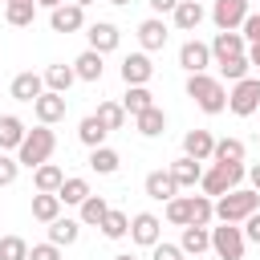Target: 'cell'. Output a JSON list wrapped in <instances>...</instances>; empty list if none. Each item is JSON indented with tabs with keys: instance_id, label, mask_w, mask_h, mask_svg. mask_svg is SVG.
Masks as SVG:
<instances>
[{
	"instance_id": "37",
	"label": "cell",
	"mask_w": 260,
	"mask_h": 260,
	"mask_svg": "<svg viewBox=\"0 0 260 260\" xmlns=\"http://www.w3.org/2000/svg\"><path fill=\"white\" fill-rule=\"evenodd\" d=\"M106 211H110V203H106L102 195H85V199H81V223H102Z\"/></svg>"
},
{
	"instance_id": "26",
	"label": "cell",
	"mask_w": 260,
	"mask_h": 260,
	"mask_svg": "<svg viewBox=\"0 0 260 260\" xmlns=\"http://www.w3.org/2000/svg\"><path fill=\"white\" fill-rule=\"evenodd\" d=\"M154 106V93L146 89V85H126V98H122V110L134 118V114H142V110H150Z\"/></svg>"
},
{
	"instance_id": "48",
	"label": "cell",
	"mask_w": 260,
	"mask_h": 260,
	"mask_svg": "<svg viewBox=\"0 0 260 260\" xmlns=\"http://www.w3.org/2000/svg\"><path fill=\"white\" fill-rule=\"evenodd\" d=\"M248 179H252V191H260V162H256V167H248Z\"/></svg>"
},
{
	"instance_id": "15",
	"label": "cell",
	"mask_w": 260,
	"mask_h": 260,
	"mask_svg": "<svg viewBox=\"0 0 260 260\" xmlns=\"http://www.w3.org/2000/svg\"><path fill=\"white\" fill-rule=\"evenodd\" d=\"M89 49L93 53H110V49H118V28L110 24V20H98V24H89Z\"/></svg>"
},
{
	"instance_id": "13",
	"label": "cell",
	"mask_w": 260,
	"mask_h": 260,
	"mask_svg": "<svg viewBox=\"0 0 260 260\" xmlns=\"http://www.w3.org/2000/svg\"><path fill=\"white\" fill-rule=\"evenodd\" d=\"M45 93V77L41 73H16L12 77V98L16 102H37Z\"/></svg>"
},
{
	"instance_id": "9",
	"label": "cell",
	"mask_w": 260,
	"mask_h": 260,
	"mask_svg": "<svg viewBox=\"0 0 260 260\" xmlns=\"http://www.w3.org/2000/svg\"><path fill=\"white\" fill-rule=\"evenodd\" d=\"M179 65H183L187 73H207V65H211V45L187 41V45L179 49Z\"/></svg>"
},
{
	"instance_id": "8",
	"label": "cell",
	"mask_w": 260,
	"mask_h": 260,
	"mask_svg": "<svg viewBox=\"0 0 260 260\" xmlns=\"http://www.w3.org/2000/svg\"><path fill=\"white\" fill-rule=\"evenodd\" d=\"M49 24H53V32H77L85 24V8L81 4H57L49 12Z\"/></svg>"
},
{
	"instance_id": "19",
	"label": "cell",
	"mask_w": 260,
	"mask_h": 260,
	"mask_svg": "<svg viewBox=\"0 0 260 260\" xmlns=\"http://www.w3.org/2000/svg\"><path fill=\"white\" fill-rule=\"evenodd\" d=\"M77 236H81V219H53L49 223V244H57V248H69V244H77Z\"/></svg>"
},
{
	"instance_id": "38",
	"label": "cell",
	"mask_w": 260,
	"mask_h": 260,
	"mask_svg": "<svg viewBox=\"0 0 260 260\" xmlns=\"http://www.w3.org/2000/svg\"><path fill=\"white\" fill-rule=\"evenodd\" d=\"M98 228H102L110 240H122V236L130 232V215H126V211H106V219H102Z\"/></svg>"
},
{
	"instance_id": "20",
	"label": "cell",
	"mask_w": 260,
	"mask_h": 260,
	"mask_svg": "<svg viewBox=\"0 0 260 260\" xmlns=\"http://www.w3.org/2000/svg\"><path fill=\"white\" fill-rule=\"evenodd\" d=\"M134 126H138V134H142V138H158V134L167 130V114H162L158 106H150V110L134 114Z\"/></svg>"
},
{
	"instance_id": "30",
	"label": "cell",
	"mask_w": 260,
	"mask_h": 260,
	"mask_svg": "<svg viewBox=\"0 0 260 260\" xmlns=\"http://www.w3.org/2000/svg\"><path fill=\"white\" fill-rule=\"evenodd\" d=\"M4 16H8V24L24 28V24H32V16H37V0H4Z\"/></svg>"
},
{
	"instance_id": "3",
	"label": "cell",
	"mask_w": 260,
	"mask_h": 260,
	"mask_svg": "<svg viewBox=\"0 0 260 260\" xmlns=\"http://www.w3.org/2000/svg\"><path fill=\"white\" fill-rule=\"evenodd\" d=\"M252 211H260V191H223L219 203H215V215L219 223H244Z\"/></svg>"
},
{
	"instance_id": "40",
	"label": "cell",
	"mask_w": 260,
	"mask_h": 260,
	"mask_svg": "<svg viewBox=\"0 0 260 260\" xmlns=\"http://www.w3.org/2000/svg\"><path fill=\"white\" fill-rule=\"evenodd\" d=\"M248 65H252V61L240 53V57H228V61H219V73H223L228 81H240V77H248Z\"/></svg>"
},
{
	"instance_id": "39",
	"label": "cell",
	"mask_w": 260,
	"mask_h": 260,
	"mask_svg": "<svg viewBox=\"0 0 260 260\" xmlns=\"http://www.w3.org/2000/svg\"><path fill=\"white\" fill-rule=\"evenodd\" d=\"M0 260H28V244L20 236H0Z\"/></svg>"
},
{
	"instance_id": "12",
	"label": "cell",
	"mask_w": 260,
	"mask_h": 260,
	"mask_svg": "<svg viewBox=\"0 0 260 260\" xmlns=\"http://www.w3.org/2000/svg\"><path fill=\"white\" fill-rule=\"evenodd\" d=\"M150 73H154V65H150L146 53H130V57L122 61V81H126V85H146Z\"/></svg>"
},
{
	"instance_id": "17",
	"label": "cell",
	"mask_w": 260,
	"mask_h": 260,
	"mask_svg": "<svg viewBox=\"0 0 260 260\" xmlns=\"http://www.w3.org/2000/svg\"><path fill=\"white\" fill-rule=\"evenodd\" d=\"M211 146H215V138H211L207 130H187V138H183V154L195 158V162L211 158Z\"/></svg>"
},
{
	"instance_id": "4",
	"label": "cell",
	"mask_w": 260,
	"mask_h": 260,
	"mask_svg": "<svg viewBox=\"0 0 260 260\" xmlns=\"http://www.w3.org/2000/svg\"><path fill=\"white\" fill-rule=\"evenodd\" d=\"M244 175H248V171H244V162H215L211 171H203V175H199V183H203V191H207V195H223V191H232Z\"/></svg>"
},
{
	"instance_id": "47",
	"label": "cell",
	"mask_w": 260,
	"mask_h": 260,
	"mask_svg": "<svg viewBox=\"0 0 260 260\" xmlns=\"http://www.w3.org/2000/svg\"><path fill=\"white\" fill-rule=\"evenodd\" d=\"M146 4H150L154 12H175V4H179V0H146Z\"/></svg>"
},
{
	"instance_id": "16",
	"label": "cell",
	"mask_w": 260,
	"mask_h": 260,
	"mask_svg": "<svg viewBox=\"0 0 260 260\" xmlns=\"http://www.w3.org/2000/svg\"><path fill=\"white\" fill-rule=\"evenodd\" d=\"M244 53V37L236 32V28H223L215 41H211V57L215 61H228V57H240Z\"/></svg>"
},
{
	"instance_id": "11",
	"label": "cell",
	"mask_w": 260,
	"mask_h": 260,
	"mask_svg": "<svg viewBox=\"0 0 260 260\" xmlns=\"http://www.w3.org/2000/svg\"><path fill=\"white\" fill-rule=\"evenodd\" d=\"M32 110H37V122L53 126V122H61V118H65V93H53V89H45V93L32 102Z\"/></svg>"
},
{
	"instance_id": "25",
	"label": "cell",
	"mask_w": 260,
	"mask_h": 260,
	"mask_svg": "<svg viewBox=\"0 0 260 260\" xmlns=\"http://www.w3.org/2000/svg\"><path fill=\"white\" fill-rule=\"evenodd\" d=\"M102 53H93V49H85L77 61H73V73L81 77V81H102Z\"/></svg>"
},
{
	"instance_id": "35",
	"label": "cell",
	"mask_w": 260,
	"mask_h": 260,
	"mask_svg": "<svg viewBox=\"0 0 260 260\" xmlns=\"http://www.w3.org/2000/svg\"><path fill=\"white\" fill-rule=\"evenodd\" d=\"M118 150H110V146H93V154H89V167L98 171V175H114L118 171Z\"/></svg>"
},
{
	"instance_id": "51",
	"label": "cell",
	"mask_w": 260,
	"mask_h": 260,
	"mask_svg": "<svg viewBox=\"0 0 260 260\" xmlns=\"http://www.w3.org/2000/svg\"><path fill=\"white\" fill-rule=\"evenodd\" d=\"M114 260H138V256H130V252H122V256H114Z\"/></svg>"
},
{
	"instance_id": "34",
	"label": "cell",
	"mask_w": 260,
	"mask_h": 260,
	"mask_svg": "<svg viewBox=\"0 0 260 260\" xmlns=\"http://www.w3.org/2000/svg\"><path fill=\"white\" fill-rule=\"evenodd\" d=\"M98 122H102L106 130H122V126H126V110H122V102H102V106H98Z\"/></svg>"
},
{
	"instance_id": "18",
	"label": "cell",
	"mask_w": 260,
	"mask_h": 260,
	"mask_svg": "<svg viewBox=\"0 0 260 260\" xmlns=\"http://www.w3.org/2000/svg\"><path fill=\"white\" fill-rule=\"evenodd\" d=\"M146 195L158 199V203H162V199H175V195H179V183L171 179V171H150V175H146Z\"/></svg>"
},
{
	"instance_id": "22",
	"label": "cell",
	"mask_w": 260,
	"mask_h": 260,
	"mask_svg": "<svg viewBox=\"0 0 260 260\" xmlns=\"http://www.w3.org/2000/svg\"><path fill=\"white\" fill-rule=\"evenodd\" d=\"M24 134H28V130H24V122H20L16 114H4V118H0V150H16V146L24 142Z\"/></svg>"
},
{
	"instance_id": "44",
	"label": "cell",
	"mask_w": 260,
	"mask_h": 260,
	"mask_svg": "<svg viewBox=\"0 0 260 260\" xmlns=\"http://www.w3.org/2000/svg\"><path fill=\"white\" fill-rule=\"evenodd\" d=\"M240 232H244V240H252V244H260V211H252V215L244 219V228H240Z\"/></svg>"
},
{
	"instance_id": "27",
	"label": "cell",
	"mask_w": 260,
	"mask_h": 260,
	"mask_svg": "<svg viewBox=\"0 0 260 260\" xmlns=\"http://www.w3.org/2000/svg\"><path fill=\"white\" fill-rule=\"evenodd\" d=\"M199 175H203V167H199L195 158H187V154L171 162V179H175L179 187H195V183H199Z\"/></svg>"
},
{
	"instance_id": "6",
	"label": "cell",
	"mask_w": 260,
	"mask_h": 260,
	"mask_svg": "<svg viewBox=\"0 0 260 260\" xmlns=\"http://www.w3.org/2000/svg\"><path fill=\"white\" fill-rule=\"evenodd\" d=\"M228 106H232V114H240V118L256 114V110H260V77H240L236 89L228 93Z\"/></svg>"
},
{
	"instance_id": "32",
	"label": "cell",
	"mask_w": 260,
	"mask_h": 260,
	"mask_svg": "<svg viewBox=\"0 0 260 260\" xmlns=\"http://www.w3.org/2000/svg\"><path fill=\"white\" fill-rule=\"evenodd\" d=\"M73 81H77L73 65H49V69H45V85H49L53 93H65V89H69Z\"/></svg>"
},
{
	"instance_id": "5",
	"label": "cell",
	"mask_w": 260,
	"mask_h": 260,
	"mask_svg": "<svg viewBox=\"0 0 260 260\" xmlns=\"http://www.w3.org/2000/svg\"><path fill=\"white\" fill-rule=\"evenodd\" d=\"M244 232L236 223H223V228H211V248L219 260H244Z\"/></svg>"
},
{
	"instance_id": "31",
	"label": "cell",
	"mask_w": 260,
	"mask_h": 260,
	"mask_svg": "<svg viewBox=\"0 0 260 260\" xmlns=\"http://www.w3.org/2000/svg\"><path fill=\"white\" fill-rule=\"evenodd\" d=\"M106 134H110V130H106V126L98 122V114L81 118V126H77V138H81V142H85L89 150H93V146H106Z\"/></svg>"
},
{
	"instance_id": "50",
	"label": "cell",
	"mask_w": 260,
	"mask_h": 260,
	"mask_svg": "<svg viewBox=\"0 0 260 260\" xmlns=\"http://www.w3.org/2000/svg\"><path fill=\"white\" fill-rule=\"evenodd\" d=\"M57 4H65V0H37V8H49V12H53Z\"/></svg>"
},
{
	"instance_id": "7",
	"label": "cell",
	"mask_w": 260,
	"mask_h": 260,
	"mask_svg": "<svg viewBox=\"0 0 260 260\" xmlns=\"http://www.w3.org/2000/svg\"><path fill=\"white\" fill-rule=\"evenodd\" d=\"M130 240H134V244H142V248H154V244L162 240V223H158V215L138 211V215L130 219Z\"/></svg>"
},
{
	"instance_id": "10",
	"label": "cell",
	"mask_w": 260,
	"mask_h": 260,
	"mask_svg": "<svg viewBox=\"0 0 260 260\" xmlns=\"http://www.w3.org/2000/svg\"><path fill=\"white\" fill-rule=\"evenodd\" d=\"M244 16H248V0H215V8H211V20L219 24V32L244 24Z\"/></svg>"
},
{
	"instance_id": "33",
	"label": "cell",
	"mask_w": 260,
	"mask_h": 260,
	"mask_svg": "<svg viewBox=\"0 0 260 260\" xmlns=\"http://www.w3.org/2000/svg\"><path fill=\"white\" fill-rule=\"evenodd\" d=\"M211 158L215 162H244V142L240 138H219L211 146Z\"/></svg>"
},
{
	"instance_id": "53",
	"label": "cell",
	"mask_w": 260,
	"mask_h": 260,
	"mask_svg": "<svg viewBox=\"0 0 260 260\" xmlns=\"http://www.w3.org/2000/svg\"><path fill=\"white\" fill-rule=\"evenodd\" d=\"M110 4H130V0H110Z\"/></svg>"
},
{
	"instance_id": "41",
	"label": "cell",
	"mask_w": 260,
	"mask_h": 260,
	"mask_svg": "<svg viewBox=\"0 0 260 260\" xmlns=\"http://www.w3.org/2000/svg\"><path fill=\"white\" fill-rule=\"evenodd\" d=\"M16 175H20V162H16L12 154H4V150H0V187H12V183H16Z\"/></svg>"
},
{
	"instance_id": "23",
	"label": "cell",
	"mask_w": 260,
	"mask_h": 260,
	"mask_svg": "<svg viewBox=\"0 0 260 260\" xmlns=\"http://www.w3.org/2000/svg\"><path fill=\"white\" fill-rule=\"evenodd\" d=\"M57 215H61V199H57L53 191H37V195H32V219L53 223Z\"/></svg>"
},
{
	"instance_id": "28",
	"label": "cell",
	"mask_w": 260,
	"mask_h": 260,
	"mask_svg": "<svg viewBox=\"0 0 260 260\" xmlns=\"http://www.w3.org/2000/svg\"><path fill=\"white\" fill-rule=\"evenodd\" d=\"M32 183H37V191H53L57 195V187L65 183V171L53 167V162H41V167H32Z\"/></svg>"
},
{
	"instance_id": "1",
	"label": "cell",
	"mask_w": 260,
	"mask_h": 260,
	"mask_svg": "<svg viewBox=\"0 0 260 260\" xmlns=\"http://www.w3.org/2000/svg\"><path fill=\"white\" fill-rule=\"evenodd\" d=\"M187 98H191L203 114H219V110L228 106L223 85H219L215 77H207V73H191V77H187Z\"/></svg>"
},
{
	"instance_id": "21",
	"label": "cell",
	"mask_w": 260,
	"mask_h": 260,
	"mask_svg": "<svg viewBox=\"0 0 260 260\" xmlns=\"http://www.w3.org/2000/svg\"><path fill=\"white\" fill-rule=\"evenodd\" d=\"M211 219H215V203H211L207 195H187V223L207 228Z\"/></svg>"
},
{
	"instance_id": "46",
	"label": "cell",
	"mask_w": 260,
	"mask_h": 260,
	"mask_svg": "<svg viewBox=\"0 0 260 260\" xmlns=\"http://www.w3.org/2000/svg\"><path fill=\"white\" fill-rule=\"evenodd\" d=\"M154 260H183V248H175V244H154Z\"/></svg>"
},
{
	"instance_id": "52",
	"label": "cell",
	"mask_w": 260,
	"mask_h": 260,
	"mask_svg": "<svg viewBox=\"0 0 260 260\" xmlns=\"http://www.w3.org/2000/svg\"><path fill=\"white\" fill-rule=\"evenodd\" d=\"M73 4H81V8H85V4H98V0H73Z\"/></svg>"
},
{
	"instance_id": "36",
	"label": "cell",
	"mask_w": 260,
	"mask_h": 260,
	"mask_svg": "<svg viewBox=\"0 0 260 260\" xmlns=\"http://www.w3.org/2000/svg\"><path fill=\"white\" fill-rule=\"evenodd\" d=\"M85 195H89V183H85V179H77V175H73V179H65V183L57 187V199H61V203H77V207H81V199H85Z\"/></svg>"
},
{
	"instance_id": "14",
	"label": "cell",
	"mask_w": 260,
	"mask_h": 260,
	"mask_svg": "<svg viewBox=\"0 0 260 260\" xmlns=\"http://www.w3.org/2000/svg\"><path fill=\"white\" fill-rule=\"evenodd\" d=\"M199 24H203V4H199V0H179V4H175V28L195 32Z\"/></svg>"
},
{
	"instance_id": "2",
	"label": "cell",
	"mask_w": 260,
	"mask_h": 260,
	"mask_svg": "<svg viewBox=\"0 0 260 260\" xmlns=\"http://www.w3.org/2000/svg\"><path fill=\"white\" fill-rule=\"evenodd\" d=\"M53 146H57V134L41 122V126H37V130H28V134H24V142L16 146V162H20V167H41V162H49Z\"/></svg>"
},
{
	"instance_id": "29",
	"label": "cell",
	"mask_w": 260,
	"mask_h": 260,
	"mask_svg": "<svg viewBox=\"0 0 260 260\" xmlns=\"http://www.w3.org/2000/svg\"><path fill=\"white\" fill-rule=\"evenodd\" d=\"M179 248H183V252H191V256H199V252H207V248H211V232H207V228H195V223H187V228H183V240H179Z\"/></svg>"
},
{
	"instance_id": "42",
	"label": "cell",
	"mask_w": 260,
	"mask_h": 260,
	"mask_svg": "<svg viewBox=\"0 0 260 260\" xmlns=\"http://www.w3.org/2000/svg\"><path fill=\"white\" fill-rule=\"evenodd\" d=\"M167 219H171V223H183V228H187V199H183V195L167 199Z\"/></svg>"
},
{
	"instance_id": "49",
	"label": "cell",
	"mask_w": 260,
	"mask_h": 260,
	"mask_svg": "<svg viewBox=\"0 0 260 260\" xmlns=\"http://www.w3.org/2000/svg\"><path fill=\"white\" fill-rule=\"evenodd\" d=\"M248 61H252V65H260V41H252V49H248Z\"/></svg>"
},
{
	"instance_id": "45",
	"label": "cell",
	"mask_w": 260,
	"mask_h": 260,
	"mask_svg": "<svg viewBox=\"0 0 260 260\" xmlns=\"http://www.w3.org/2000/svg\"><path fill=\"white\" fill-rule=\"evenodd\" d=\"M244 41H260V12H248L244 16V32H240Z\"/></svg>"
},
{
	"instance_id": "24",
	"label": "cell",
	"mask_w": 260,
	"mask_h": 260,
	"mask_svg": "<svg viewBox=\"0 0 260 260\" xmlns=\"http://www.w3.org/2000/svg\"><path fill=\"white\" fill-rule=\"evenodd\" d=\"M138 41H142V49H162V45H167V24H162L158 16L142 20V24H138Z\"/></svg>"
},
{
	"instance_id": "43",
	"label": "cell",
	"mask_w": 260,
	"mask_h": 260,
	"mask_svg": "<svg viewBox=\"0 0 260 260\" xmlns=\"http://www.w3.org/2000/svg\"><path fill=\"white\" fill-rule=\"evenodd\" d=\"M28 260H61V248L57 244H32L28 248Z\"/></svg>"
}]
</instances>
